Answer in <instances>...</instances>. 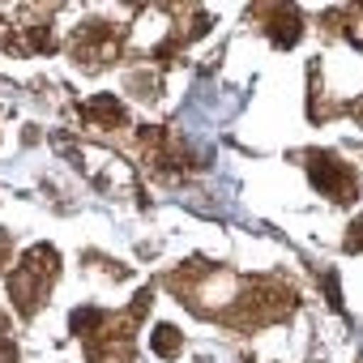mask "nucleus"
Here are the masks:
<instances>
[{"label": "nucleus", "instance_id": "8", "mask_svg": "<svg viewBox=\"0 0 363 363\" xmlns=\"http://www.w3.org/2000/svg\"><path fill=\"white\" fill-rule=\"evenodd\" d=\"M325 295H329L333 308H342V291H337V278H333V274H325Z\"/></svg>", "mask_w": 363, "mask_h": 363}, {"label": "nucleus", "instance_id": "2", "mask_svg": "<svg viewBox=\"0 0 363 363\" xmlns=\"http://www.w3.org/2000/svg\"><path fill=\"white\" fill-rule=\"evenodd\" d=\"M308 175H312V184H316L325 197H333V201H346V197L354 193L350 167H342L333 154H308Z\"/></svg>", "mask_w": 363, "mask_h": 363}, {"label": "nucleus", "instance_id": "4", "mask_svg": "<svg viewBox=\"0 0 363 363\" xmlns=\"http://www.w3.org/2000/svg\"><path fill=\"white\" fill-rule=\"evenodd\" d=\"M86 116H90V120H99V124H124V107H120L111 94H99V99H90Z\"/></svg>", "mask_w": 363, "mask_h": 363}, {"label": "nucleus", "instance_id": "7", "mask_svg": "<svg viewBox=\"0 0 363 363\" xmlns=\"http://www.w3.org/2000/svg\"><path fill=\"white\" fill-rule=\"evenodd\" d=\"M346 248H350V252H359V248H363V218L346 231Z\"/></svg>", "mask_w": 363, "mask_h": 363}, {"label": "nucleus", "instance_id": "1", "mask_svg": "<svg viewBox=\"0 0 363 363\" xmlns=\"http://www.w3.org/2000/svg\"><path fill=\"white\" fill-rule=\"evenodd\" d=\"M52 278H56V252L52 248H30L26 252V261L9 274V299L18 303V312H35V303L48 295V286H52Z\"/></svg>", "mask_w": 363, "mask_h": 363}, {"label": "nucleus", "instance_id": "6", "mask_svg": "<svg viewBox=\"0 0 363 363\" xmlns=\"http://www.w3.org/2000/svg\"><path fill=\"white\" fill-rule=\"evenodd\" d=\"M69 325H73V333H94V329L103 325V312H94V308H77Z\"/></svg>", "mask_w": 363, "mask_h": 363}, {"label": "nucleus", "instance_id": "3", "mask_svg": "<svg viewBox=\"0 0 363 363\" xmlns=\"http://www.w3.org/2000/svg\"><path fill=\"white\" fill-rule=\"evenodd\" d=\"M269 35H274V43L291 48V43L299 39V13H295V9H274V18H269Z\"/></svg>", "mask_w": 363, "mask_h": 363}, {"label": "nucleus", "instance_id": "5", "mask_svg": "<svg viewBox=\"0 0 363 363\" xmlns=\"http://www.w3.org/2000/svg\"><path fill=\"white\" fill-rule=\"evenodd\" d=\"M150 346H154L158 354H175V350H179V333H175L171 325H158L154 337H150Z\"/></svg>", "mask_w": 363, "mask_h": 363}]
</instances>
